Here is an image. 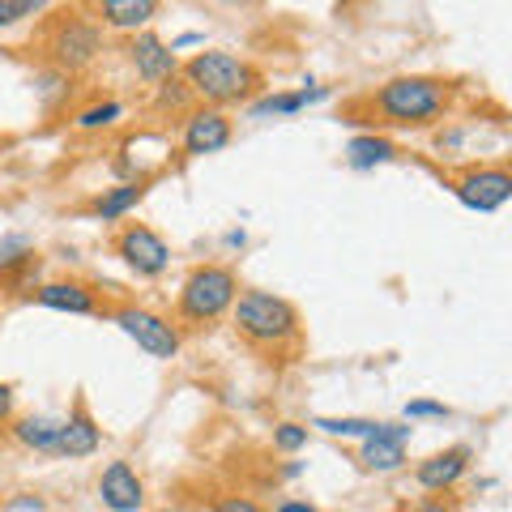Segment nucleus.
<instances>
[{"instance_id":"1","label":"nucleus","mask_w":512,"mask_h":512,"mask_svg":"<svg viewBox=\"0 0 512 512\" xmlns=\"http://www.w3.org/2000/svg\"><path fill=\"white\" fill-rule=\"evenodd\" d=\"M184 82L192 94H201L205 103L222 111L227 103H244L261 86V73L231 52H197L184 64Z\"/></svg>"},{"instance_id":"2","label":"nucleus","mask_w":512,"mask_h":512,"mask_svg":"<svg viewBox=\"0 0 512 512\" xmlns=\"http://www.w3.org/2000/svg\"><path fill=\"white\" fill-rule=\"evenodd\" d=\"M372 107L384 116V124L419 128L448 111V86L436 77H393L372 94Z\"/></svg>"},{"instance_id":"3","label":"nucleus","mask_w":512,"mask_h":512,"mask_svg":"<svg viewBox=\"0 0 512 512\" xmlns=\"http://www.w3.org/2000/svg\"><path fill=\"white\" fill-rule=\"evenodd\" d=\"M235 329L244 333L252 346H291L299 342V312L291 299L274 291H244L231 303Z\"/></svg>"},{"instance_id":"4","label":"nucleus","mask_w":512,"mask_h":512,"mask_svg":"<svg viewBox=\"0 0 512 512\" xmlns=\"http://www.w3.org/2000/svg\"><path fill=\"white\" fill-rule=\"evenodd\" d=\"M239 299V278L227 265H197L180 286V320L184 325H210L222 312H231Z\"/></svg>"},{"instance_id":"5","label":"nucleus","mask_w":512,"mask_h":512,"mask_svg":"<svg viewBox=\"0 0 512 512\" xmlns=\"http://www.w3.org/2000/svg\"><path fill=\"white\" fill-rule=\"evenodd\" d=\"M47 47H52V60H56L60 73L86 69V64L103 52V26L94 18H86V13H69V18L56 22Z\"/></svg>"},{"instance_id":"6","label":"nucleus","mask_w":512,"mask_h":512,"mask_svg":"<svg viewBox=\"0 0 512 512\" xmlns=\"http://www.w3.org/2000/svg\"><path fill=\"white\" fill-rule=\"evenodd\" d=\"M111 320H116V325L124 329V338H133L146 355H154V359L180 355V329H175L171 320H163L158 312L137 308V303H124V308L111 312Z\"/></svg>"},{"instance_id":"7","label":"nucleus","mask_w":512,"mask_h":512,"mask_svg":"<svg viewBox=\"0 0 512 512\" xmlns=\"http://www.w3.org/2000/svg\"><path fill=\"white\" fill-rule=\"evenodd\" d=\"M116 256L133 269L137 278H158L171 265V248L167 239L154 227H141V222H128V227L116 235Z\"/></svg>"},{"instance_id":"8","label":"nucleus","mask_w":512,"mask_h":512,"mask_svg":"<svg viewBox=\"0 0 512 512\" xmlns=\"http://www.w3.org/2000/svg\"><path fill=\"white\" fill-rule=\"evenodd\" d=\"M457 197H461L466 210L495 214L512 197V175L504 167H478V171H470V175H461L457 180Z\"/></svg>"},{"instance_id":"9","label":"nucleus","mask_w":512,"mask_h":512,"mask_svg":"<svg viewBox=\"0 0 512 512\" xmlns=\"http://www.w3.org/2000/svg\"><path fill=\"white\" fill-rule=\"evenodd\" d=\"M231 146V120L227 111L218 107H197L188 111L184 120V154L188 158H205V154H218Z\"/></svg>"},{"instance_id":"10","label":"nucleus","mask_w":512,"mask_h":512,"mask_svg":"<svg viewBox=\"0 0 512 512\" xmlns=\"http://www.w3.org/2000/svg\"><path fill=\"white\" fill-rule=\"evenodd\" d=\"M406 440H410V427L406 423H376V431L363 440V453L359 461L376 474H393L406 466Z\"/></svg>"},{"instance_id":"11","label":"nucleus","mask_w":512,"mask_h":512,"mask_svg":"<svg viewBox=\"0 0 512 512\" xmlns=\"http://www.w3.org/2000/svg\"><path fill=\"white\" fill-rule=\"evenodd\" d=\"M99 500L111 512H141V504H146V483H141L128 461H111L99 474Z\"/></svg>"},{"instance_id":"12","label":"nucleus","mask_w":512,"mask_h":512,"mask_svg":"<svg viewBox=\"0 0 512 512\" xmlns=\"http://www.w3.org/2000/svg\"><path fill=\"white\" fill-rule=\"evenodd\" d=\"M128 60H133V69H137L141 82L163 86V82H171V77H175V52L158 35H150V30L128 43Z\"/></svg>"},{"instance_id":"13","label":"nucleus","mask_w":512,"mask_h":512,"mask_svg":"<svg viewBox=\"0 0 512 512\" xmlns=\"http://www.w3.org/2000/svg\"><path fill=\"white\" fill-rule=\"evenodd\" d=\"M35 299L43 303V308L69 312V316H103L107 312L99 303V295H94L86 282H43L35 291Z\"/></svg>"},{"instance_id":"14","label":"nucleus","mask_w":512,"mask_h":512,"mask_svg":"<svg viewBox=\"0 0 512 512\" xmlns=\"http://www.w3.org/2000/svg\"><path fill=\"white\" fill-rule=\"evenodd\" d=\"M466 470H470V448L457 444V448H444V453L419 461L414 478H419L423 491H448V487H457L461 478H466Z\"/></svg>"},{"instance_id":"15","label":"nucleus","mask_w":512,"mask_h":512,"mask_svg":"<svg viewBox=\"0 0 512 512\" xmlns=\"http://www.w3.org/2000/svg\"><path fill=\"white\" fill-rule=\"evenodd\" d=\"M99 427H94V419L86 414V406H77L69 419L60 423V440H56V453L60 457H90V453H99Z\"/></svg>"},{"instance_id":"16","label":"nucleus","mask_w":512,"mask_h":512,"mask_svg":"<svg viewBox=\"0 0 512 512\" xmlns=\"http://www.w3.org/2000/svg\"><path fill=\"white\" fill-rule=\"evenodd\" d=\"M99 26H111V30H141L150 18H158V5L154 0H103L99 9Z\"/></svg>"},{"instance_id":"17","label":"nucleus","mask_w":512,"mask_h":512,"mask_svg":"<svg viewBox=\"0 0 512 512\" xmlns=\"http://www.w3.org/2000/svg\"><path fill=\"white\" fill-rule=\"evenodd\" d=\"M320 99H329V90H291V94H265V99H256L252 107H248V116L252 120H265V116H295V111H303V107H312V103H320Z\"/></svg>"},{"instance_id":"18","label":"nucleus","mask_w":512,"mask_h":512,"mask_svg":"<svg viewBox=\"0 0 512 512\" xmlns=\"http://www.w3.org/2000/svg\"><path fill=\"white\" fill-rule=\"evenodd\" d=\"M397 158V146L389 137H376V133H363V137H350L346 146V163L355 171H372V167H384Z\"/></svg>"},{"instance_id":"19","label":"nucleus","mask_w":512,"mask_h":512,"mask_svg":"<svg viewBox=\"0 0 512 512\" xmlns=\"http://www.w3.org/2000/svg\"><path fill=\"white\" fill-rule=\"evenodd\" d=\"M13 436H18V444L35 448V453H56L60 419H52V414H26V419L13 423Z\"/></svg>"},{"instance_id":"20","label":"nucleus","mask_w":512,"mask_h":512,"mask_svg":"<svg viewBox=\"0 0 512 512\" xmlns=\"http://www.w3.org/2000/svg\"><path fill=\"white\" fill-rule=\"evenodd\" d=\"M141 197H146V180H128V184H116L107 188L99 201H94V214H99L103 222H120L128 210H137Z\"/></svg>"},{"instance_id":"21","label":"nucleus","mask_w":512,"mask_h":512,"mask_svg":"<svg viewBox=\"0 0 512 512\" xmlns=\"http://www.w3.org/2000/svg\"><path fill=\"white\" fill-rule=\"evenodd\" d=\"M35 261V239L22 235V231H9L0 235V274H18Z\"/></svg>"},{"instance_id":"22","label":"nucleus","mask_w":512,"mask_h":512,"mask_svg":"<svg viewBox=\"0 0 512 512\" xmlns=\"http://www.w3.org/2000/svg\"><path fill=\"white\" fill-rule=\"evenodd\" d=\"M312 427L329 431V436H359V440H367V436L376 431V423H372V419H316Z\"/></svg>"},{"instance_id":"23","label":"nucleus","mask_w":512,"mask_h":512,"mask_svg":"<svg viewBox=\"0 0 512 512\" xmlns=\"http://www.w3.org/2000/svg\"><path fill=\"white\" fill-rule=\"evenodd\" d=\"M47 5L43 0H0V30L22 22V18H35V13H43Z\"/></svg>"},{"instance_id":"24","label":"nucleus","mask_w":512,"mask_h":512,"mask_svg":"<svg viewBox=\"0 0 512 512\" xmlns=\"http://www.w3.org/2000/svg\"><path fill=\"white\" fill-rule=\"evenodd\" d=\"M303 444H308V427L303 423H278L274 427V448L278 453H299Z\"/></svg>"},{"instance_id":"25","label":"nucleus","mask_w":512,"mask_h":512,"mask_svg":"<svg viewBox=\"0 0 512 512\" xmlns=\"http://www.w3.org/2000/svg\"><path fill=\"white\" fill-rule=\"evenodd\" d=\"M120 103H99V107H86L82 111V116H77V128H86V133H90V128H107V124H116L120 120Z\"/></svg>"},{"instance_id":"26","label":"nucleus","mask_w":512,"mask_h":512,"mask_svg":"<svg viewBox=\"0 0 512 512\" xmlns=\"http://www.w3.org/2000/svg\"><path fill=\"white\" fill-rule=\"evenodd\" d=\"M214 512H265L256 500H248V495H222V500L214 504Z\"/></svg>"},{"instance_id":"27","label":"nucleus","mask_w":512,"mask_h":512,"mask_svg":"<svg viewBox=\"0 0 512 512\" xmlns=\"http://www.w3.org/2000/svg\"><path fill=\"white\" fill-rule=\"evenodd\" d=\"M406 419H448V406H440V402H410Z\"/></svg>"},{"instance_id":"28","label":"nucleus","mask_w":512,"mask_h":512,"mask_svg":"<svg viewBox=\"0 0 512 512\" xmlns=\"http://www.w3.org/2000/svg\"><path fill=\"white\" fill-rule=\"evenodd\" d=\"M9 414H13V389L0 384V423H9Z\"/></svg>"},{"instance_id":"29","label":"nucleus","mask_w":512,"mask_h":512,"mask_svg":"<svg viewBox=\"0 0 512 512\" xmlns=\"http://www.w3.org/2000/svg\"><path fill=\"white\" fill-rule=\"evenodd\" d=\"M410 512H457V508H453V504H444V500H419Z\"/></svg>"},{"instance_id":"30","label":"nucleus","mask_w":512,"mask_h":512,"mask_svg":"<svg viewBox=\"0 0 512 512\" xmlns=\"http://www.w3.org/2000/svg\"><path fill=\"white\" fill-rule=\"evenodd\" d=\"M9 508L13 512H30V508L43 512V500H39V495H26V500H9Z\"/></svg>"},{"instance_id":"31","label":"nucleus","mask_w":512,"mask_h":512,"mask_svg":"<svg viewBox=\"0 0 512 512\" xmlns=\"http://www.w3.org/2000/svg\"><path fill=\"white\" fill-rule=\"evenodd\" d=\"M278 512H316V508L303 504V500H286V504H278Z\"/></svg>"}]
</instances>
